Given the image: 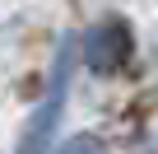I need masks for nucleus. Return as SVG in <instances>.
<instances>
[{
	"label": "nucleus",
	"mask_w": 158,
	"mask_h": 154,
	"mask_svg": "<svg viewBox=\"0 0 158 154\" xmlns=\"http://www.w3.org/2000/svg\"><path fill=\"white\" fill-rule=\"evenodd\" d=\"M84 56H89V65H93L98 75H112V70H121V65L130 61V28H126L121 19H107V24H98V28L84 37Z\"/></svg>",
	"instance_id": "f257e3e1"
},
{
	"label": "nucleus",
	"mask_w": 158,
	"mask_h": 154,
	"mask_svg": "<svg viewBox=\"0 0 158 154\" xmlns=\"http://www.w3.org/2000/svg\"><path fill=\"white\" fill-rule=\"evenodd\" d=\"M56 154H107V149H102V140H93V135H79V140H65Z\"/></svg>",
	"instance_id": "f03ea898"
}]
</instances>
